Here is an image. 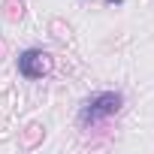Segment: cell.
I'll return each instance as SVG.
<instances>
[{
	"mask_svg": "<svg viewBox=\"0 0 154 154\" xmlns=\"http://www.w3.org/2000/svg\"><path fill=\"white\" fill-rule=\"evenodd\" d=\"M124 109V94L121 91H100L94 97H88L79 109V124L82 127H94L112 115H118Z\"/></svg>",
	"mask_w": 154,
	"mask_h": 154,
	"instance_id": "1",
	"label": "cell"
},
{
	"mask_svg": "<svg viewBox=\"0 0 154 154\" xmlns=\"http://www.w3.org/2000/svg\"><path fill=\"white\" fill-rule=\"evenodd\" d=\"M51 69H54V60L42 48H24L18 54V72L24 79H42V75H48Z\"/></svg>",
	"mask_w": 154,
	"mask_h": 154,
	"instance_id": "2",
	"label": "cell"
},
{
	"mask_svg": "<svg viewBox=\"0 0 154 154\" xmlns=\"http://www.w3.org/2000/svg\"><path fill=\"white\" fill-rule=\"evenodd\" d=\"M3 15H6V21H21L24 3H21V0H6V3H3Z\"/></svg>",
	"mask_w": 154,
	"mask_h": 154,
	"instance_id": "3",
	"label": "cell"
},
{
	"mask_svg": "<svg viewBox=\"0 0 154 154\" xmlns=\"http://www.w3.org/2000/svg\"><path fill=\"white\" fill-rule=\"evenodd\" d=\"M39 133H42V130H39V127H36V124H33V127H30V133H27V136H24V145H33V142H36V136H39Z\"/></svg>",
	"mask_w": 154,
	"mask_h": 154,
	"instance_id": "4",
	"label": "cell"
},
{
	"mask_svg": "<svg viewBox=\"0 0 154 154\" xmlns=\"http://www.w3.org/2000/svg\"><path fill=\"white\" fill-rule=\"evenodd\" d=\"M3 54H6V42H3V39H0V57H3Z\"/></svg>",
	"mask_w": 154,
	"mask_h": 154,
	"instance_id": "5",
	"label": "cell"
},
{
	"mask_svg": "<svg viewBox=\"0 0 154 154\" xmlns=\"http://www.w3.org/2000/svg\"><path fill=\"white\" fill-rule=\"evenodd\" d=\"M106 3H109V6H118V3H124V0H106Z\"/></svg>",
	"mask_w": 154,
	"mask_h": 154,
	"instance_id": "6",
	"label": "cell"
}]
</instances>
